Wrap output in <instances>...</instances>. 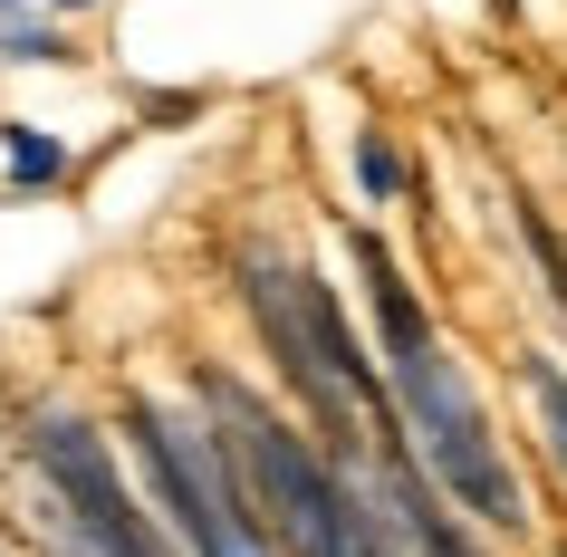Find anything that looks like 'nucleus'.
I'll list each match as a JSON object with an SVG mask.
<instances>
[{"label": "nucleus", "instance_id": "2", "mask_svg": "<svg viewBox=\"0 0 567 557\" xmlns=\"http://www.w3.org/2000/svg\"><path fill=\"white\" fill-rule=\"evenodd\" d=\"M212 404H221V462H231V481H240L250 528H269L289 557H385L375 548V519L347 499V481H337L289 423H269V413L250 404L240 384H221V375H212Z\"/></svg>", "mask_w": 567, "mask_h": 557}, {"label": "nucleus", "instance_id": "7", "mask_svg": "<svg viewBox=\"0 0 567 557\" xmlns=\"http://www.w3.org/2000/svg\"><path fill=\"white\" fill-rule=\"evenodd\" d=\"M529 404H538L548 452H558V471H567V375H558V365H529Z\"/></svg>", "mask_w": 567, "mask_h": 557}, {"label": "nucleus", "instance_id": "5", "mask_svg": "<svg viewBox=\"0 0 567 557\" xmlns=\"http://www.w3.org/2000/svg\"><path fill=\"white\" fill-rule=\"evenodd\" d=\"M30 452H39V471L59 481V499L78 509V528H87L96 557H174L145 519H135V491L116 481V462H106V442H96L87 423H39Z\"/></svg>", "mask_w": 567, "mask_h": 557}, {"label": "nucleus", "instance_id": "1", "mask_svg": "<svg viewBox=\"0 0 567 557\" xmlns=\"http://www.w3.org/2000/svg\"><path fill=\"white\" fill-rule=\"evenodd\" d=\"M365 279H375V318H385V384H394V404H404V433L423 442V462L443 471V491L472 509V519H519V481H509V462L491 452V423H481V404H472V384L452 375V355H443V337L423 327V308H414V289L394 279V260L365 240Z\"/></svg>", "mask_w": 567, "mask_h": 557}, {"label": "nucleus", "instance_id": "6", "mask_svg": "<svg viewBox=\"0 0 567 557\" xmlns=\"http://www.w3.org/2000/svg\"><path fill=\"white\" fill-rule=\"evenodd\" d=\"M394 509H404V528H414V548H423V557H481L472 538H462V528H452L443 509L423 499V481H414V471H394Z\"/></svg>", "mask_w": 567, "mask_h": 557}, {"label": "nucleus", "instance_id": "4", "mask_svg": "<svg viewBox=\"0 0 567 557\" xmlns=\"http://www.w3.org/2000/svg\"><path fill=\"white\" fill-rule=\"evenodd\" d=\"M135 452L154 471V499H164V519L193 538V557H269L250 509H240V481L221 462V442L212 433H183L164 404H135Z\"/></svg>", "mask_w": 567, "mask_h": 557}, {"label": "nucleus", "instance_id": "8", "mask_svg": "<svg viewBox=\"0 0 567 557\" xmlns=\"http://www.w3.org/2000/svg\"><path fill=\"white\" fill-rule=\"evenodd\" d=\"M59 164H68V154L49 145L39 125H10V183H49V174H59Z\"/></svg>", "mask_w": 567, "mask_h": 557}, {"label": "nucleus", "instance_id": "3", "mask_svg": "<svg viewBox=\"0 0 567 557\" xmlns=\"http://www.w3.org/2000/svg\"><path fill=\"white\" fill-rule=\"evenodd\" d=\"M250 308H260L269 355L289 365V384H299L308 404L328 413L337 433H365V442H385V452H394L385 375H375V365H365V347L347 337L337 298L318 289V279H299V269H279V260H250Z\"/></svg>", "mask_w": 567, "mask_h": 557}]
</instances>
